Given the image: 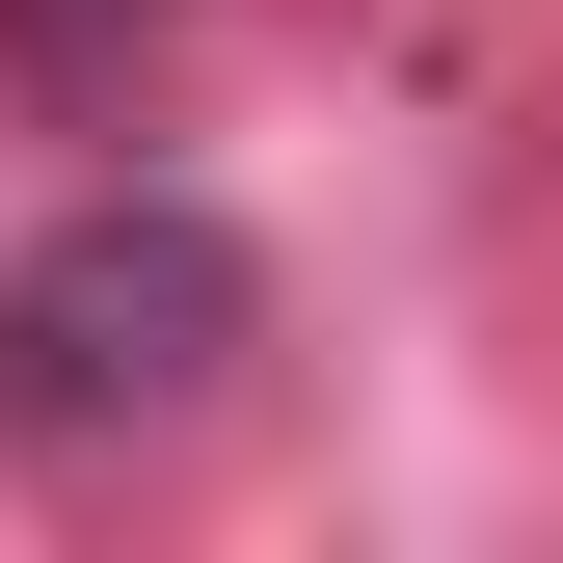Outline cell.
<instances>
[{
	"instance_id": "1",
	"label": "cell",
	"mask_w": 563,
	"mask_h": 563,
	"mask_svg": "<svg viewBox=\"0 0 563 563\" xmlns=\"http://www.w3.org/2000/svg\"><path fill=\"white\" fill-rule=\"evenodd\" d=\"M242 349H268V242L216 188H54L0 242V456L134 483V456H188L242 402Z\"/></svg>"
},
{
	"instance_id": "2",
	"label": "cell",
	"mask_w": 563,
	"mask_h": 563,
	"mask_svg": "<svg viewBox=\"0 0 563 563\" xmlns=\"http://www.w3.org/2000/svg\"><path fill=\"white\" fill-rule=\"evenodd\" d=\"M162 27H188V0H0V81H27V108H134Z\"/></svg>"
}]
</instances>
